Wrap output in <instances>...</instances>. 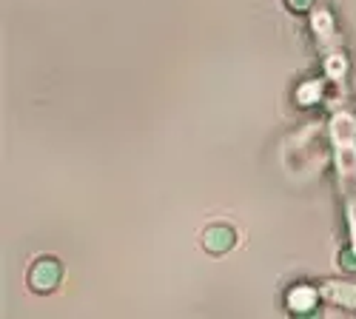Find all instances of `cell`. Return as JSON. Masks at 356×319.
<instances>
[{
  "instance_id": "5b68a950",
  "label": "cell",
  "mask_w": 356,
  "mask_h": 319,
  "mask_svg": "<svg viewBox=\"0 0 356 319\" xmlns=\"http://www.w3.org/2000/svg\"><path fill=\"white\" fill-rule=\"evenodd\" d=\"M291 319H322V311L314 308V311H302V313H291Z\"/></svg>"
},
{
  "instance_id": "277c9868",
  "label": "cell",
  "mask_w": 356,
  "mask_h": 319,
  "mask_svg": "<svg viewBox=\"0 0 356 319\" xmlns=\"http://www.w3.org/2000/svg\"><path fill=\"white\" fill-rule=\"evenodd\" d=\"M316 300H319L316 288H311V285H296V288H291V291H288V311H291V313L314 311V308H319Z\"/></svg>"
},
{
  "instance_id": "6da1fadb",
  "label": "cell",
  "mask_w": 356,
  "mask_h": 319,
  "mask_svg": "<svg viewBox=\"0 0 356 319\" xmlns=\"http://www.w3.org/2000/svg\"><path fill=\"white\" fill-rule=\"evenodd\" d=\"M334 146H337V168L342 186L350 188L356 183V120L350 114H337L331 123Z\"/></svg>"
},
{
  "instance_id": "7a4b0ae2",
  "label": "cell",
  "mask_w": 356,
  "mask_h": 319,
  "mask_svg": "<svg viewBox=\"0 0 356 319\" xmlns=\"http://www.w3.org/2000/svg\"><path fill=\"white\" fill-rule=\"evenodd\" d=\"M63 282V265L54 256H40L35 259V265L29 268V288L38 294H51L57 285Z\"/></svg>"
},
{
  "instance_id": "3957f363",
  "label": "cell",
  "mask_w": 356,
  "mask_h": 319,
  "mask_svg": "<svg viewBox=\"0 0 356 319\" xmlns=\"http://www.w3.org/2000/svg\"><path fill=\"white\" fill-rule=\"evenodd\" d=\"M236 245V231L225 222H217V225H209L202 234V248L209 254H225Z\"/></svg>"
}]
</instances>
